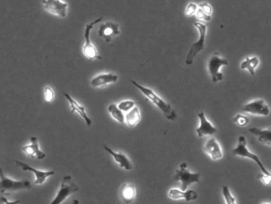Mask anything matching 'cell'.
Segmentation results:
<instances>
[{"label": "cell", "instance_id": "14", "mask_svg": "<svg viewBox=\"0 0 271 204\" xmlns=\"http://www.w3.org/2000/svg\"><path fill=\"white\" fill-rule=\"evenodd\" d=\"M200 121L199 127L197 128V136L203 137L206 136H212L216 132V128L212 125L206 117L205 113L202 111L198 113Z\"/></svg>", "mask_w": 271, "mask_h": 204}, {"label": "cell", "instance_id": "6", "mask_svg": "<svg viewBox=\"0 0 271 204\" xmlns=\"http://www.w3.org/2000/svg\"><path fill=\"white\" fill-rule=\"evenodd\" d=\"M194 26L197 28L198 31H199V39L193 43L191 47L190 50H189V53L187 54L186 60H185V63L188 66L192 65L194 58L197 55V53H200L201 51H203L204 48V42H205L206 34H207V26L205 24H202V23H198V22H195L194 23Z\"/></svg>", "mask_w": 271, "mask_h": 204}, {"label": "cell", "instance_id": "26", "mask_svg": "<svg viewBox=\"0 0 271 204\" xmlns=\"http://www.w3.org/2000/svg\"><path fill=\"white\" fill-rule=\"evenodd\" d=\"M118 108L123 113H127L130 110H132L134 107L136 106V102L132 100H126L121 102L119 104H117Z\"/></svg>", "mask_w": 271, "mask_h": 204}, {"label": "cell", "instance_id": "4", "mask_svg": "<svg viewBox=\"0 0 271 204\" xmlns=\"http://www.w3.org/2000/svg\"><path fill=\"white\" fill-rule=\"evenodd\" d=\"M187 167L186 163L181 164L174 175V180L180 182L181 185V190L182 191L188 189V187L193 183H200L202 177V175L198 172H191L188 170Z\"/></svg>", "mask_w": 271, "mask_h": 204}, {"label": "cell", "instance_id": "33", "mask_svg": "<svg viewBox=\"0 0 271 204\" xmlns=\"http://www.w3.org/2000/svg\"><path fill=\"white\" fill-rule=\"evenodd\" d=\"M1 201L4 204H20V200H16V201H9L6 197L4 196H2L1 197Z\"/></svg>", "mask_w": 271, "mask_h": 204}, {"label": "cell", "instance_id": "11", "mask_svg": "<svg viewBox=\"0 0 271 204\" xmlns=\"http://www.w3.org/2000/svg\"><path fill=\"white\" fill-rule=\"evenodd\" d=\"M15 164L18 168H21L22 170L27 171V172H32L35 175V180H34V184L42 185L45 182L47 178L52 177L54 175L55 172L53 171H41L37 170L35 168H33L29 164H25L23 162L19 161V160H15Z\"/></svg>", "mask_w": 271, "mask_h": 204}, {"label": "cell", "instance_id": "35", "mask_svg": "<svg viewBox=\"0 0 271 204\" xmlns=\"http://www.w3.org/2000/svg\"><path fill=\"white\" fill-rule=\"evenodd\" d=\"M262 204H271V203H263Z\"/></svg>", "mask_w": 271, "mask_h": 204}, {"label": "cell", "instance_id": "2", "mask_svg": "<svg viewBox=\"0 0 271 204\" xmlns=\"http://www.w3.org/2000/svg\"><path fill=\"white\" fill-rule=\"evenodd\" d=\"M231 153L233 154L235 156H239V157L242 158H248V159H251L253 161L256 163L257 165L259 166L261 171L263 173L265 174L270 175L271 172L267 170V168H266L264 164H263V162L261 161V159H259L258 155H255L254 153H251V152L248 149V143H247L246 137L244 136H240L238 138L237 145L235 146V149L231 150Z\"/></svg>", "mask_w": 271, "mask_h": 204}, {"label": "cell", "instance_id": "27", "mask_svg": "<svg viewBox=\"0 0 271 204\" xmlns=\"http://www.w3.org/2000/svg\"><path fill=\"white\" fill-rule=\"evenodd\" d=\"M233 121L235 122L237 126H240V127H246L249 124V118H248L247 116H244V115L242 114H237L235 115V117L233 118Z\"/></svg>", "mask_w": 271, "mask_h": 204}, {"label": "cell", "instance_id": "32", "mask_svg": "<svg viewBox=\"0 0 271 204\" xmlns=\"http://www.w3.org/2000/svg\"><path fill=\"white\" fill-rule=\"evenodd\" d=\"M197 18L198 19H202V20H205V21L209 22L212 19L211 16H208V15H205L203 11L201 10V9H197Z\"/></svg>", "mask_w": 271, "mask_h": 204}, {"label": "cell", "instance_id": "29", "mask_svg": "<svg viewBox=\"0 0 271 204\" xmlns=\"http://www.w3.org/2000/svg\"><path fill=\"white\" fill-rule=\"evenodd\" d=\"M258 178L262 182L263 184L266 185V186H269L271 184V174L267 175L262 172V173H259L258 175Z\"/></svg>", "mask_w": 271, "mask_h": 204}, {"label": "cell", "instance_id": "25", "mask_svg": "<svg viewBox=\"0 0 271 204\" xmlns=\"http://www.w3.org/2000/svg\"><path fill=\"white\" fill-rule=\"evenodd\" d=\"M222 194L226 204H236L235 198L234 197L233 195L231 194V191H230L227 185H224V186H223Z\"/></svg>", "mask_w": 271, "mask_h": 204}, {"label": "cell", "instance_id": "34", "mask_svg": "<svg viewBox=\"0 0 271 204\" xmlns=\"http://www.w3.org/2000/svg\"><path fill=\"white\" fill-rule=\"evenodd\" d=\"M80 204V202H79L78 200H72V204Z\"/></svg>", "mask_w": 271, "mask_h": 204}, {"label": "cell", "instance_id": "12", "mask_svg": "<svg viewBox=\"0 0 271 204\" xmlns=\"http://www.w3.org/2000/svg\"><path fill=\"white\" fill-rule=\"evenodd\" d=\"M120 33L119 24H114L113 22H107L102 24L98 30V35L107 43L112 41L114 37Z\"/></svg>", "mask_w": 271, "mask_h": 204}, {"label": "cell", "instance_id": "17", "mask_svg": "<svg viewBox=\"0 0 271 204\" xmlns=\"http://www.w3.org/2000/svg\"><path fill=\"white\" fill-rule=\"evenodd\" d=\"M64 95H65L66 99H67V101L68 102L70 108H71V112H72V113H78V114L82 117L83 119H84V121H85L86 125H87L88 126H91V124H92V121H91V118L89 117V115H88L87 112H86L85 106H83L79 102H76V101L73 99L69 94H66V93Z\"/></svg>", "mask_w": 271, "mask_h": 204}, {"label": "cell", "instance_id": "21", "mask_svg": "<svg viewBox=\"0 0 271 204\" xmlns=\"http://www.w3.org/2000/svg\"><path fill=\"white\" fill-rule=\"evenodd\" d=\"M249 132L256 136L263 145L268 147L271 146V130L270 128H267L265 129H260L258 128H249Z\"/></svg>", "mask_w": 271, "mask_h": 204}, {"label": "cell", "instance_id": "9", "mask_svg": "<svg viewBox=\"0 0 271 204\" xmlns=\"http://www.w3.org/2000/svg\"><path fill=\"white\" fill-rule=\"evenodd\" d=\"M43 6L45 11L57 17L64 19L68 15V4L63 0H43Z\"/></svg>", "mask_w": 271, "mask_h": 204}, {"label": "cell", "instance_id": "24", "mask_svg": "<svg viewBox=\"0 0 271 204\" xmlns=\"http://www.w3.org/2000/svg\"><path fill=\"white\" fill-rule=\"evenodd\" d=\"M108 113H110L111 117L115 120L117 122L120 124L125 122V115L123 113V111H121L118 108L117 104L113 103V104H109V106L108 107Z\"/></svg>", "mask_w": 271, "mask_h": 204}, {"label": "cell", "instance_id": "20", "mask_svg": "<svg viewBox=\"0 0 271 204\" xmlns=\"http://www.w3.org/2000/svg\"><path fill=\"white\" fill-rule=\"evenodd\" d=\"M121 200L124 204H132L136 200L137 191L135 183H125L120 188Z\"/></svg>", "mask_w": 271, "mask_h": 204}, {"label": "cell", "instance_id": "22", "mask_svg": "<svg viewBox=\"0 0 271 204\" xmlns=\"http://www.w3.org/2000/svg\"><path fill=\"white\" fill-rule=\"evenodd\" d=\"M142 119L141 113H140L139 108L138 106H135L132 110L127 112L125 115V122L127 126L129 128L136 127L140 121Z\"/></svg>", "mask_w": 271, "mask_h": 204}, {"label": "cell", "instance_id": "5", "mask_svg": "<svg viewBox=\"0 0 271 204\" xmlns=\"http://www.w3.org/2000/svg\"><path fill=\"white\" fill-rule=\"evenodd\" d=\"M102 19H103V18H99V19H95L93 22H91L90 24L85 26V34H84L85 42V44L83 46L82 52L84 56L90 61L101 58L100 54L98 53L96 47L91 43V39H90V34H91V30L94 28V26L100 23Z\"/></svg>", "mask_w": 271, "mask_h": 204}, {"label": "cell", "instance_id": "8", "mask_svg": "<svg viewBox=\"0 0 271 204\" xmlns=\"http://www.w3.org/2000/svg\"><path fill=\"white\" fill-rule=\"evenodd\" d=\"M227 65H228V61L221 57L218 52H216L212 57H210L208 68L211 77H212V83L215 84L218 81H222L224 75L220 71V70L222 66H227Z\"/></svg>", "mask_w": 271, "mask_h": 204}, {"label": "cell", "instance_id": "23", "mask_svg": "<svg viewBox=\"0 0 271 204\" xmlns=\"http://www.w3.org/2000/svg\"><path fill=\"white\" fill-rule=\"evenodd\" d=\"M259 65V59L257 57H246L244 62L240 65L241 70H248L250 75H255V69Z\"/></svg>", "mask_w": 271, "mask_h": 204}, {"label": "cell", "instance_id": "15", "mask_svg": "<svg viewBox=\"0 0 271 204\" xmlns=\"http://www.w3.org/2000/svg\"><path fill=\"white\" fill-rule=\"evenodd\" d=\"M119 80L118 75L113 73H104L96 75L90 81L91 86L93 88H101L116 82Z\"/></svg>", "mask_w": 271, "mask_h": 204}, {"label": "cell", "instance_id": "19", "mask_svg": "<svg viewBox=\"0 0 271 204\" xmlns=\"http://www.w3.org/2000/svg\"><path fill=\"white\" fill-rule=\"evenodd\" d=\"M104 148L105 151L108 152V153H109L113 156L114 161L116 162L121 168H123L126 171H131L133 169L132 161L130 160L129 158L127 157L125 154H123L121 152L116 153V152L113 151V149L108 146H104Z\"/></svg>", "mask_w": 271, "mask_h": 204}, {"label": "cell", "instance_id": "18", "mask_svg": "<svg viewBox=\"0 0 271 204\" xmlns=\"http://www.w3.org/2000/svg\"><path fill=\"white\" fill-rule=\"evenodd\" d=\"M168 196L172 200H184L187 202H189V201L197 200L198 198V194L193 190L187 189L185 191H182V190L177 189V188H172L168 192Z\"/></svg>", "mask_w": 271, "mask_h": 204}, {"label": "cell", "instance_id": "30", "mask_svg": "<svg viewBox=\"0 0 271 204\" xmlns=\"http://www.w3.org/2000/svg\"><path fill=\"white\" fill-rule=\"evenodd\" d=\"M197 10V6L193 2H190L187 5L186 9H185V15L188 17H191L195 14Z\"/></svg>", "mask_w": 271, "mask_h": 204}, {"label": "cell", "instance_id": "3", "mask_svg": "<svg viewBox=\"0 0 271 204\" xmlns=\"http://www.w3.org/2000/svg\"><path fill=\"white\" fill-rule=\"evenodd\" d=\"M0 148H1V141H0ZM32 185L30 181L25 180V179L15 180L5 176L2 167L0 165V194L11 193L19 190L30 189Z\"/></svg>", "mask_w": 271, "mask_h": 204}, {"label": "cell", "instance_id": "16", "mask_svg": "<svg viewBox=\"0 0 271 204\" xmlns=\"http://www.w3.org/2000/svg\"><path fill=\"white\" fill-rule=\"evenodd\" d=\"M23 152L25 155L31 158H36L38 159H43L46 157L45 153L42 151L38 144L37 137L33 136L30 138V143L29 145L23 147Z\"/></svg>", "mask_w": 271, "mask_h": 204}, {"label": "cell", "instance_id": "28", "mask_svg": "<svg viewBox=\"0 0 271 204\" xmlns=\"http://www.w3.org/2000/svg\"><path fill=\"white\" fill-rule=\"evenodd\" d=\"M44 89V99L45 102L51 103L55 100V92L53 90V88H51L50 86H46V87H45Z\"/></svg>", "mask_w": 271, "mask_h": 204}, {"label": "cell", "instance_id": "31", "mask_svg": "<svg viewBox=\"0 0 271 204\" xmlns=\"http://www.w3.org/2000/svg\"><path fill=\"white\" fill-rule=\"evenodd\" d=\"M199 7L205 15H208V16H211V15H212V6L208 2H202V3L199 5Z\"/></svg>", "mask_w": 271, "mask_h": 204}, {"label": "cell", "instance_id": "1", "mask_svg": "<svg viewBox=\"0 0 271 204\" xmlns=\"http://www.w3.org/2000/svg\"><path fill=\"white\" fill-rule=\"evenodd\" d=\"M131 82L132 85H135L137 89L142 93L143 95L148 99L150 102H152L153 104H155V106L161 111V113H163L166 119L170 121H174L177 119V113L173 109L171 105L168 104L167 102L164 101L162 98H160L154 90L150 89V88L146 87L144 85H142L139 83L136 82L134 80H131Z\"/></svg>", "mask_w": 271, "mask_h": 204}, {"label": "cell", "instance_id": "10", "mask_svg": "<svg viewBox=\"0 0 271 204\" xmlns=\"http://www.w3.org/2000/svg\"><path fill=\"white\" fill-rule=\"evenodd\" d=\"M244 112L250 114L255 115V116H264L267 117L270 114V107L267 104V102L263 99H258L249 102L248 104H244L242 107Z\"/></svg>", "mask_w": 271, "mask_h": 204}, {"label": "cell", "instance_id": "13", "mask_svg": "<svg viewBox=\"0 0 271 204\" xmlns=\"http://www.w3.org/2000/svg\"><path fill=\"white\" fill-rule=\"evenodd\" d=\"M203 152L214 161L220 160L224 156L222 148L215 137H211L206 141L203 146Z\"/></svg>", "mask_w": 271, "mask_h": 204}, {"label": "cell", "instance_id": "7", "mask_svg": "<svg viewBox=\"0 0 271 204\" xmlns=\"http://www.w3.org/2000/svg\"><path fill=\"white\" fill-rule=\"evenodd\" d=\"M78 191L79 186L73 182L72 177H64L59 191L50 204H62L68 196H72V194L76 193Z\"/></svg>", "mask_w": 271, "mask_h": 204}]
</instances>
